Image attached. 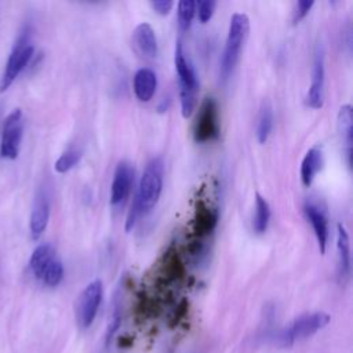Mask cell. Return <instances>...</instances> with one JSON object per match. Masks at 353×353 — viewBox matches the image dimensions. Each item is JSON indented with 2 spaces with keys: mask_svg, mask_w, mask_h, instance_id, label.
I'll return each instance as SVG.
<instances>
[{
  "mask_svg": "<svg viewBox=\"0 0 353 353\" xmlns=\"http://www.w3.org/2000/svg\"><path fill=\"white\" fill-rule=\"evenodd\" d=\"M163 174L164 167L160 159H153L146 165L138 185L135 201L128 212L125 230H130L134 226L138 216L150 212L152 208L157 204L163 189Z\"/></svg>",
  "mask_w": 353,
  "mask_h": 353,
  "instance_id": "cell-1",
  "label": "cell"
},
{
  "mask_svg": "<svg viewBox=\"0 0 353 353\" xmlns=\"http://www.w3.org/2000/svg\"><path fill=\"white\" fill-rule=\"evenodd\" d=\"M250 32V19L243 12H236L230 18L228 37L225 43V50L221 58V76L223 80L229 79L230 73L233 72L244 41Z\"/></svg>",
  "mask_w": 353,
  "mask_h": 353,
  "instance_id": "cell-2",
  "label": "cell"
},
{
  "mask_svg": "<svg viewBox=\"0 0 353 353\" xmlns=\"http://www.w3.org/2000/svg\"><path fill=\"white\" fill-rule=\"evenodd\" d=\"M33 52H34V48H33V44L30 43V28L25 26L21 30L8 55L3 76L0 79V92L7 91L8 87L15 81V79L30 62Z\"/></svg>",
  "mask_w": 353,
  "mask_h": 353,
  "instance_id": "cell-3",
  "label": "cell"
},
{
  "mask_svg": "<svg viewBox=\"0 0 353 353\" xmlns=\"http://www.w3.org/2000/svg\"><path fill=\"white\" fill-rule=\"evenodd\" d=\"M175 70L178 74V83H179V97H181V109L182 116L185 119L190 117L194 109L196 103V91H197V79L194 69L189 59H186L182 46L178 41L175 47Z\"/></svg>",
  "mask_w": 353,
  "mask_h": 353,
  "instance_id": "cell-4",
  "label": "cell"
},
{
  "mask_svg": "<svg viewBox=\"0 0 353 353\" xmlns=\"http://www.w3.org/2000/svg\"><path fill=\"white\" fill-rule=\"evenodd\" d=\"M219 135V112L214 98H205L199 109L193 137L199 143H205L216 139Z\"/></svg>",
  "mask_w": 353,
  "mask_h": 353,
  "instance_id": "cell-5",
  "label": "cell"
},
{
  "mask_svg": "<svg viewBox=\"0 0 353 353\" xmlns=\"http://www.w3.org/2000/svg\"><path fill=\"white\" fill-rule=\"evenodd\" d=\"M103 296V287L101 280H94L80 292L76 302V319L81 328L90 327L98 313Z\"/></svg>",
  "mask_w": 353,
  "mask_h": 353,
  "instance_id": "cell-6",
  "label": "cell"
},
{
  "mask_svg": "<svg viewBox=\"0 0 353 353\" xmlns=\"http://www.w3.org/2000/svg\"><path fill=\"white\" fill-rule=\"evenodd\" d=\"M330 323V316L324 312L307 313L295 319L283 332V342L285 345H291L296 341L305 339L319 330L324 328Z\"/></svg>",
  "mask_w": 353,
  "mask_h": 353,
  "instance_id": "cell-7",
  "label": "cell"
},
{
  "mask_svg": "<svg viewBox=\"0 0 353 353\" xmlns=\"http://www.w3.org/2000/svg\"><path fill=\"white\" fill-rule=\"evenodd\" d=\"M22 112L21 109H14L4 121L3 135L0 143V156L3 159L14 160L18 157L21 139H22Z\"/></svg>",
  "mask_w": 353,
  "mask_h": 353,
  "instance_id": "cell-8",
  "label": "cell"
},
{
  "mask_svg": "<svg viewBox=\"0 0 353 353\" xmlns=\"http://www.w3.org/2000/svg\"><path fill=\"white\" fill-rule=\"evenodd\" d=\"M325 69H324V54L321 47H317L314 54L313 70H312V83L305 98V103L312 109H320L324 102V81H325Z\"/></svg>",
  "mask_w": 353,
  "mask_h": 353,
  "instance_id": "cell-9",
  "label": "cell"
},
{
  "mask_svg": "<svg viewBox=\"0 0 353 353\" xmlns=\"http://www.w3.org/2000/svg\"><path fill=\"white\" fill-rule=\"evenodd\" d=\"M134 182V170L127 161L117 164L110 186V203L113 205L123 204L131 192Z\"/></svg>",
  "mask_w": 353,
  "mask_h": 353,
  "instance_id": "cell-10",
  "label": "cell"
},
{
  "mask_svg": "<svg viewBox=\"0 0 353 353\" xmlns=\"http://www.w3.org/2000/svg\"><path fill=\"white\" fill-rule=\"evenodd\" d=\"M48 219H50V197L46 189H40L34 199L30 221H29L30 234L33 240H39V237L43 234V232L48 225Z\"/></svg>",
  "mask_w": 353,
  "mask_h": 353,
  "instance_id": "cell-11",
  "label": "cell"
},
{
  "mask_svg": "<svg viewBox=\"0 0 353 353\" xmlns=\"http://www.w3.org/2000/svg\"><path fill=\"white\" fill-rule=\"evenodd\" d=\"M303 211L305 215L307 218V221L312 225V229L314 232V236L317 239V244H319V250L321 254L325 252V247H327V240H328V218L325 211L313 201H306L303 205Z\"/></svg>",
  "mask_w": 353,
  "mask_h": 353,
  "instance_id": "cell-12",
  "label": "cell"
},
{
  "mask_svg": "<svg viewBox=\"0 0 353 353\" xmlns=\"http://www.w3.org/2000/svg\"><path fill=\"white\" fill-rule=\"evenodd\" d=\"M132 41L141 55L146 58H154L157 55V39L149 23L142 22L134 29Z\"/></svg>",
  "mask_w": 353,
  "mask_h": 353,
  "instance_id": "cell-13",
  "label": "cell"
},
{
  "mask_svg": "<svg viewBox=\"0 0 353 353\" xmlns=\"http://www.w3.org/2000/svg\"><path fill=\"white\" fill-rule=\"evenodd\" d=\"M157 87L156 73L149 68H141L134 76V92L141 102H149Z\"/></svg>",
  "mask_w": 353,
  "mask_h": 353,
  "instance_id": "cell-14",
  "label": "cell"
},
{
  "mask_svg": "<svg viewBox=\"0 0 353 353\" xmlns=\"http://www.w3.org/2000/svg\"><path fill=\"white\" fill-rule=\"evenodd\" d=\"M338 131L345 145L347 167L352 164V138H353V110L350 105H342L338 112Z\"/></svg>",
  "mask_w": 353,
  "mask_h": 353,
  "instance_id": "cell-15",
  "label": "cell"
},
{
  "mask_svg": "<svg viewBox=\"0 0 353 353\" xmlns=\"http://www.w3.org/2000/svg\"><path fill=\"white\" fill-rule=\"evenodd\" d=\"M321 167H323V150L320 146H313L306 152L301 163V181L303 186L309 188L313 183Z\"/></svg>",
  "mask_w": 353,
  "mask_h": 353,
  "instance_id": "cell-16",
  "label": "cell"
},
{
  "mask_svg": "<svg viewBox=\"0 0 353 353\" xmlns=\"http://www.w3.org/2000/svg\"><path fill=\"white\" fill-rule=\"evenodd\" d=\"M218 221V212L215 208H211L210 205L200 203L196 210V216L193 222V230L194 234L199 237H204L210 234Z\"/></svg>",
  "mask_w": 353,
  "mask_h": 353,
  "instance_id": "cell-17",
  "label": "cell"
},
{
  "mask_svg": "<svg viewBox=\"0 0 353 353\" xmlns=\"http://www.w3.org/2000/svg\"><path fill=\"white\" fill-rule=\"evenodd\" d=\"M57 258L55 255V251L51 245L48 244H41L39 245L32 256H30V261H29V268L32 270V273L34 274L36 279L41 280V276L44 273V270L47 269V266Z\"/></svg>",
  "mask_w": 353,
  "mask_h": 353,
  "instance_id": "cell-18",
  "label": "cell"
},
{
  "mask_svg": "<svg viewBox=\"0 0 353 353\" xmlns=\"http://www.w3.org/2000/svg\"><path fill=\"white\" fill-rule=\"evenodd\" d=\"M336 250H338V268L339 276L347 277L350 272V244L349 234L343 225H338V237H336Z\"/></svg>",
  "mask_w": 353,
  "mask_h": 353,
  "instance_id": "cell-19",
  "label": "cell"
},
{
  "mask_svg": "<svg viewBox=\"0 0 353 353\" xmlns=\"http://www.w3.org/2000/svg\"><path fill=\"white\" fill-rule=\"evenodd\" d=\"M273 128V109L269 102H263L256 121V139L259 143H265Z\"/></svg>",
  "mask_w": 353,
  "mask_h": 353,
  "instance_id": "cell-20",
  "label": "cell"
},
{
  "mask_svg": "<svg viewBox=\"0 0 353 353\" xmlns=\"http://www.w3.org/2000/svg\"><path fill=\"white\" fill-rule=\"evenodd\" d=\"M270 219V207L268 201L259 194H255V214L252 218V229L256 234H262L266 232Z\"/></svg>",
  "mask_w": 353,
  "mask_h": 353,
  "instance_id": "cell-21",
  "label": "cell"
},
{
  "mask_svg": "<svg viewBox=\"0 0 353 353\" xmlns=\"http://www.w3.org/2000/svg\"><path fill=\"white\" fill-rule=\"evenodd\" d=\"M83 156V152L77 148H70L68 150H65L59 157L58 160L55 161L54 164V170L58 172V174H65L68 171H70L81 159Z\"/></svg>",
  "mask_w": 353,
  "mask_h": 353,
  "instance_id": "cell-22",
  "label": "cell"
},
{
  "mask_svg": "<svg viewBox=\"0 0 353 353\" xmlns=\"http://www.w3.org/2000/svg\"><path fill=\"white\" fill-rule=\"evenodd\" d=\"M196 12V3L192 0H182L178 3V25L181 30H188Z\"/></svg>",
  "mask_w": 353,
  "mask_h": 353,
  "instance_id": "cell-23",
  "label": "cell"
},
{
  "mask_svg": "<svg viewBox=\"0 0 353 353\" xmlns=\"http://www.w3.org/2000/svg\"><path fill=\"white\" fill-rule=\"evenodd\" d=\"M63 279V265L62 262L55 258L44 270L41 276V281L48 287H57Z\"/></svg>",
  "mask_w": 353,
  "mask_h": 353,
  "instance_id": "cell-24",
  "label": "cell"
},
{
  "mask_svg": "<svg viewBox=\"0 0 353 353\" xmlns=\"http://www.w3.org/2000/svg\"><path fill=\"white\" fill-rule=\"evenodd\" d=\"M215 7H216V3L212 0H204V1L196 3V11H197L199 21L201 23L208 22L215 11Z\"/></svg>",
  "mask_w": 353,
  "mask_h": 353,
  "instance_id": "cell-25",
  "label": "cell"
},
{
  "mask_svg": "<svg viewBox=\"0 0 353 353\" xmlns=\"http://www.w3.org/2000/svg\"><path fill=\"white\" fill-rule=\"evenodd\" d=\"M313 4H314L313 1H305V0L296 1L295 8H294V18H292L294 23H298L299 21H302L309 14Z\"/></svg>",
  "mask_w": 353,
  "mask_h": 353,
  "instance_id": "cell-26",
  "label": "cell"
},
{
  "mask_svg": "<svg viewBox=\"0 0 353 353\" xmlns=\"http://www.w3.org/2000/svg\"><path fill=\"white\" fill-rule=\"evenodd\" d=\"M150 6H152V8H153L157 14H160V15H167V14L171 11L174 3L170 1V0H157V1H152Z\"/></svg>",
  "mask_w": 353,
  "mask_h": 353,
  "instance_id": "cell-27",
  "label": "cell"
}]
</instances>
